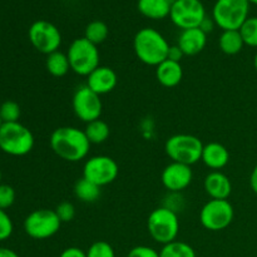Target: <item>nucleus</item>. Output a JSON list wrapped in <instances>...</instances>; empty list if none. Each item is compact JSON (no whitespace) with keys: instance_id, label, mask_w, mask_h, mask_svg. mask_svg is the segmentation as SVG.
Instances as JSON below:
<instances>
[{"instance_id":"obj_12","label":"nucleus","mask_w":257,"mask_h":257,"mask_svg":"<svg viewBox=\"0 0 257 257\" xmlns=\"http://www.w3.org/2000/svg\"><path fill=\"white\" fill-rule=\"evenodd\" d=\"M206 17V9L201 0H177L171 7V20L182 30L198 28Z\"/></svg>"},{"instance_id":"obj_37","label":"nucleus","mask_w":257,"mask_h":257,"mask_svg":"<svg viewBox=\"0 0 257 257\" xmlns=\"http://www.w3.org/2000/svg\"><path fill=\"white\" fill-rule=\"evenodd\" d=\"M250 187L251 190L257 195V165L255 166V168L252 170L250 176Z\"/></svg>"},{"instance_id":"obj_27","label":"nucleus","mask_w":257,"mask_h":257,"mask_svg":"<svg viewBox=\"0 0 257 257\" xmlns=\"http://www.w3.org/2000/svg\"><path fill=\"white\" fill-rule=\"evenodd\" d=\"M240 34L245 45L257 48V17H248L240 28Z\"/></svg>"},{"instance_id":"obj_2","label":"nucleus","mask_w":257,"mask_h":257,"mask_svg":"<svg viewBox=\"0 0 257 257\" xmlns=\"http://www.w3.org/2000/svg\"><path fill=\"white\" fill-rule=\"evenodd\" d=\"M171 45L158 30L153 28L140 29L133 39V49L138 59L146 65L157 67L168 58Z\"/></svg>"},{"instance_id":"obj_18","label":"nucleus","mask_w":257,"mask_h":257,"mask_svg":"<svg viewBox=\"0 0 257 257\" xmlns=\"http://www.w3.org/2000/svg\"><path fill=\"white\" fill-rule=\"evenodd\" d=\"M201 161L213 171H220L226 167L230 161V152L223 145L217 142H211L203 146Z\"/></svg>"},{"instance_id":"obj_4","label":"nucleus","mask_w":257,"mask_h":257,"mask_svg":"<svg viewBox=\"0 0 257 257\" xmlns=\"http://www.w3.org/2000/svg\"><path fill=\"white\" fill-rule=\"evenodd\" d=\"M32 131L19 122L3 123L0 128V150L9 156L22 157L34 147Z\"/></svg>"},{"instance_id":"obj_42","label":"nucleus","mask_w":257,"mask_h":257,"mask_svg":"<svg viewBox=\"0 0 257 257\" xmlns=\"http://www.w3.org/2000/svg\"><path fill=\"white\" fill-rule=\"evenodd\" d=\"M2 125H3V119H2V117H0V128H2Z\"/></svg>"},{"instance_id":"obj_19","label":"nucleus","mask_w":257,"mask_h":257,"mask_svg":"<svg viewBox=\"0 0 257 257\" xmlns=\"http://www.w3.org/2000/svg\"><path fill=\"white\" fill-rule=\"evenodd\" d=\"M156 78L158 83L166 88H173L181 83L183 78V68L180 62L166 59L156 67Z\"/></svg>"},{"instance_id":"obj_17","label":"nucleus","mask_w":257,"mask_h":257,"mask_svg":"<svg viewBox=\"0 0 257 257\" xmlns=\"http://www.w3.org/2000/svg\"><path fill=\"white\" fill-rule=\"evenodd\" d=\"M206 44H207V34L203 33L200 28L182 30L177 40V45L183 52L185 57L200 54L205 49Z\"/></svg>"},{"instance_id":"obj_8","label":"nucleus","mask_w":257,"mask_h":257,"mask_svg":"<svg viewBox=\"0 0 257 257\" xmlns=\"http://www.w3.org/2000/svg\"><path fill=\"white\" fill-rule=\"evenodd\" d=\"M62 221L54 210L39 208L33 211L24 220V231L34 240H47L60 230Z\"/></svg>"},{"instance_id":"obj_29","label":"nucleus","mask_w":257,"mask_h":257,"mask_svg":"<svg viewBox=\"0 0 257 257\" xmlns=\"http://www.w3.org/2000/svg\"><path fill=\"white\" fill-rule=\"evenodd\" d=\"M87 257H115L114 248L105 241H97L92 243L87 251H85Z\"/></svg>"},{"instance_id":"obj_26","label":"nucleus","mask_w":257,"mask_h":257,"mask_svg":"<svg viewBox=\"0 0 257 257\" xmlns=\"http://www.w3.org/2000/svg\"><path fill=\"white\" fill-rule=\"evenodd\" d=\"M160 257H196V251L188 243L176 240L162 246Z\"/></svg>"},{"instance_id":"obj_25","label":"nucleus","mask_w":257,"mask_h":257,"mask_svg":"<svg viewBox=\"0 0 257 257\" xmlns=\"http://www.w3.org/2000/svg\"><path fill=\"white\" fill-rule=\"evenodd\" d=\"M108 35H109V29H108L107 24L102 20H93L85 27L84 38L95 45L105 42Z\"/></svg>"},{"instance_id":"obj_7","label":"nucleus","mask_w":257,"mask_h":257,"mask_svg":"<svg viewBox=\"0 0 257 257\" xmlns=\"http://www.w3.org/2000/svg\"><path fill=\"white\" fill-rule=\"evenodd\" d=\"M250 3L247 0H217L213 5L212 19L223 30H240L248 19Z\"/></svg>"},{"instance_id":"obj_23","label":"nucleus","mask_w":257,"mask_h":257,"mask_svg":"<svg viewBox=\"0 0 257 257\" xmlns=\"http://www.w3.org/2000/svg\"><path fill=\"white\" fill-rule=\"evenodd\" d=\"M100 188L102 187L82 177L75 182L74 195L82 202L93 203L100 197Z\"/></svg>"},{"instance_id":"obj_43","label":"nucleus","mask_w":257,"mask_h":257,"mask_svg":"<svg viewBox=\"0 0 257 257\" xmlns=\"http://www.w3.org/2000/svg\"><path fill=\"white\" fill-rule=\"evenodd\" d=\"M2 177H3V176H2V171H0V182H2Z\"/></svg>"},{"instance_id":"obj_39","label":"nucleus","mask_w":257,"mask_h":257,"mask_svg":"<svg viewBox=\"0 0 257 257\" xmlns=\"http://www.w3.org/2000/svg\"><path fill=\"white\" fill-rule=\"evenodd\" d=\"M253 67H255V69L257 72V53L255 54V58H253Z\"/></svg>"},{"instance_id":"obj_32","label":"nucleus","mask_w":257,"mask_h":257,"mask_svg":"<svg viewBox=\"0 0 257 257\" xmlns=\"http://www.w3.org/2000/svg\"><path fill=\"white\" fill-rule=\"evenodd\" d=\"M55 213L63 222H70L75 217V207L70 202H62L55 207Z\"/></svg>"},{"instance_id":"obj_11","label":"nucleus","mask_w":257,"mask_h":257,"mask_svg":"<svg viewBox=\"0 0 257 257\" xmlns=\"http://www.w3.org/2000/svg\"><path fill=\"white\" fill-rule=\"evenodd\" d=\"M119 173L117 162L109 156H93L83 166V177L99 187L114 182Z\"/></svg>"},{"instance_id":"obj_38","label":"nucleus","mask_w":257,"mask_h":257,"mask_svg":"<svg viewBox=\"0 0 257 257\" xmlns=\"http://www.w3.org/2000/svg\"><path fill=\"white\" fill-rule=\"evenodd\" d=\"M0 257H19V255L10 248L0 247Z\"/></svg>"},{"instance_id":"obj_24","label":"nucleus","mask_w":257,"mask_h":257,"mask_svg":"<svg viewBox=\"0 0 257 257\" xmlns=\"http://www.w3.org/2000/svg\"><path fill=\"white\" fill-rule=\"evenodd\" d=\"M85 136H87L88 141L94 145H100V143L105 142V141L109 138L110 135V130H109V125L102 120L99 119H95L93 122L87 123V127L84 130Z\"/></svg>"},{"instance_id":"obj_22","label":"nucleus","mask_w":257,"mask_h":257,"mask_svg":"<svg viewBox=\"0 0 257 257\" xmlns=\"http://www.w3.org/2000/svg\"><path fill=\"white\" fill-rule=\"evenodd\" d=\"M243 43L240 30H223L218 38V47L221 52L227 55H236L242 50Z\"/></svg>"},{"instance_id":"obj_34","label":"nucleus","mask_w":257,"mask_h":257,"mask_svg":"<svg viewBox=\"0 0 257 257\" xmlns=\"http://www.w3.org/2000/svg\"><path fill=\"white\" fill-rule=\"evenodd\" d=\"M59 257H87L85 251L80 250L79 247H68L62 251Z\"/></svg>"},{"instance_id":"obj_21","label":"nucleus","mask_w":257,"mask_h":257,"mask_svg":"<svg viewBox=\"0 0 257 257\" xmlns=\"http://www.w3.org/2000/svg\"><path fill=\"white\" fill-rule=\"evenodd\" d=\"M45 68H47L48 73L55 78H62L67 75L68 72L70 70L67 53H63L60 50L50 53L49 55H47V59H45Z\"/></svg>"},{"instance_id":"obj_40","label":"nucleus","mask_w":257,"mask_h":257,"mask_svg":"<svg viewBox=\"0 0 257 257\" xmlns=\"http://www.w3.org/2000/svg\"><path fill=\"white\" fill-rule=\"evenodd\" d=\"M248 3H250V4H255V5H257V0H247Z\"/></svg>"},{"instance_id":"obj_9","label":"nucleus","mask_w":257,"mask_h":257,"mask_svg":"<svg viewBox=\"0 0 257 257\" xmlns=\"http://www.w3.org/2000/svg\"><path fill=\"white\" fill-rule=\"evenodd\" d=\"M235 210L228 200H210L200 211V222L208 231H222L232 223Z\"/></svg>"},{"instance_id":"obj_13","label":"nucleus","mask_w":257,"mask_h":257,"mask_svg":"<svg viewBox=\"0 0 257 257\" xmlns=\"http://www.w3.org/2000/svg\"><path fill=\"white\" fill-rule=\"evenodd\" d=\"M72 105L74 114L82 122H93L95 119H99L102 115L103 103L100 95L89 89L87 84L77 88L73 95Z\"/></svg>"},{"instance_id":"obj_10","label":"nucleus","mask_w":257,"mask_h":257,"mask_svg":"<svg viewBox=\"0 0 257 257\" xmlns=\"http://www.w3.org/2000/svg\"><path fill=\"white\" fill-rule=\"evenodd\" d=\"M29 42L39 53L49 55L59 50L62 44V34L57 25L48 20H37L33 23L28 32Z\"/></svg>"},{"instance_id":"obj_28","label":"nucleus","mask_w":257,"mask_h":257,"mask_svg":"<svg viewBox=\"0 0 257 257\" xmlns=\"http://www.w3.org/2000/svg\"><path fill=\"white\" fill-rule=\"evenodd\" d=\"M20 113L22 110H20L19 104L14 100H7L0 105V117H2L3 123L19 122Z\"/></svg>"},{"instance_id":"obj_14","label":"nucleus","mask_w":257,"mask_h":257,"mask_svg":"<svg viewBox=\"0 0 257 257\" xmlns=\"http://www.w3.org/2000/svg\"><path fill=\"white\" fill-rule=\"evenodd\" d=\"M193 172L191 166L178 162H171L165 167L161 175L163 187L171 193H178L191 185Z\"/></svg>"},{"instance_id":"obj_33","label":"nucleus","mask_w":257,"mask_h":257,"mask_svg":"<svg viewBox=\"0 0 257 257\" xmlns=\"http://www.w3.org/2000/svg\"><path fill=\"white\" fill-rule=\"evenodd\" d=\"M127 257H160V252L150 246L140 245L130 250Z\"/></svg>"},{"instance_id":"obj_20","label":"nucleus","mask_w":257,"mask_h":257,"mask_svg":"<svg viewBox=\"0 0 257 257\" xmlns=\"http://www.w3.org/2000/svg\"><path fill=\"white\" fill-rule=\"evenodd\" d=\"M172 5L167 0H138V12L152 20H162L170 17Z\"/></svg>"},{"instance_id":"obj_16","label":"nucleus","mask_w":257,"mask_h":257,"mask_svg":"<svg viewBox=\"0 0 257 257\" xmlns=\"http://www.w3.org/2000/svg\"><path fill=\"white\" fill-rule=\"evenodd\" d=\"M203 188L211 200H227L232 192V183L225 173L212 171L206 176Z\"/></svg>"},{"instance_id":"obj_3","label":"nucleus","mask_w":257,"mask_h":257,"mask_svg":"<svg viewBox=\"0 0 257 257\" xmlns=\"http://www.w3.org/2000/svg\"><path fill=\"white\" fill-rule=\"evenodd\" d=\"M147 230L151 237L161 245L176 241L180 232V220L176 211L168 206L153 210L148 216Z\"/></svg>"},{"instance_id":"obj_35","label":"nucleus","mask_w":257,"mask_h":257,"mask_svg":"<svg viewBox=\"0 0 257 257\" xmlns=\"http://www.w3.org/2000/svg\"><path fill=\"white\" fill-rule=\"evenodd\" d=\"M183 57H185V54H183V52L180 49V47H178V45H172V47L170 48V50H168L167 59L175 60V62L181 63V59H182Z\"/></svg>"},{"instance_id":"obj_41","label":"nucleus","mask_w":257,"mask_h":257,"mask_svg":"<svg viewBox=\"0 0 257 257\" xmlns=\"http://www.w3.org/2000/svg\"><path fill=\"white\" fill-rule=\"evenodd\" d=\"M167 2H168V3H170V4H171V5H172V4H173V3H175V2H177V0H167Z\"/></svg>"},{"instance_id":"obj_30","label":"nucleus","mask_w":257,"mask_h":257,"mask_svg":"<svg viewBox=\"0 0 257 257\" xmlns=\"http://www.w3.org/2000/svg\"><path fill=\"white\" fill-rule=\"evenodd\" d=\"M15 202V191L12 186L0 183V210H7L12 207Z\"/></svg>"},{"instance_id":"obj_6","label":"nucleus","mask_w":257,"mask_h":257,"mask_svg":"<svg viewBox=\"0 0 257 257\" xmlns=\"http://www.w3.org/2000/svg\"><path fill=\"white\" fill-rule=\"evenodd\" d=\"M203 146L202 141L196 136L180 133L166 141L165 151L172 162L192 166L201 161Z\"/></svg>"},{"instance_id":"obj_31","label":"nucleus","mask_w":257,"mask_h":257,"mask_svg":"<svg viewBox=\"0 0 257 257\" xmlns=\"http://www.w3.org/2000/svg\"><path fill=\"white\" fill-rule=\"evenodd\" d=\"M14 225L10 216L4 210H0V241H5L13 235Z\"/></svg>"},{"instance_id":"obj_1","label":"nucleus","mask_w":257,"mask_h":257,"mask_svg":"<svg viewBox=\"0 0 257 257\" xmlns=\"http://www.w3.org/2000/svg\"><path fill=\"white\" fill-rule=\"evenodd\" d=\"M49 145L58 157L68 162H79L84 160L90 150V142L84 131L70 125L53 131Z\"/></svg>"},{"instance_id":"obj_5","label":"nucleus","mask_w":257,"mask_h":257,"mask_svg":"<svg viewBox=\"0 0 257 257\" xmlns=\"http://www.w3.org/2000/svg\"><path fill=\"white\" fill-rule=\"evenodd\" d=\"M70 70L82 77H88L99 67V50L97 45L83 38H77L70 43L67 50Z\"/></svg>"},{"instance_id":"obj_15","label":"nucleus","mask_w":257,"mask_h":257,"mask_svg":"<svg viewBox=\"0 0 257 257\" xmlns=\"http://www.w3.org/2000/svg\"><path fill=\"white\" fill-rule=\"evenodd\" d=\"M118 83L114 70L105 65H99L87 77V85L98 95L112 92Z\"/></svg>"},{"instance_id":"obj_36","label":"nucleus","mask_w":257,"mask_h":257,"mask_svg":"<svg viewBox=\"0 0 257 257\" xmlns=\"http://www.w3.org/2000/svg\"><path fill=\"white\" fill-rule=\"evenodd\" d=\"M216 23L215 20L212 19V18H208L206 17L205 19L202 20V23H201V25L198 28H200L201 30H202L203 33H206V34H208V33H211L213 30V28H215Z\"/></svg>"}]
</instances>
